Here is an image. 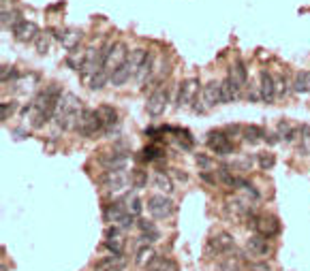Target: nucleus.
<instances>
[{
  "label": "nucleus",
  "instance_id": "nucleus-42",
  "mask_svg": "<svg viewBox=\"0 0 310 271\" xmlns=\"http://www.w3.org/2000/svg\"><path fill=\"white\" fill-rule=\"evenodd\" d=\"M126 207H128V211H131L133 216H139L143 211V203H141V199H139V197H126Z\"/></svg>",
  "mask_w": 310,
  "mask_h": 271
},
{
  "label": "nucleus",
  "instance_id": "nucleus-27",
  "mask_svg": "<svg viewBox=\"0 0 310 271\" xmlns=\"http://www.w3.org/2000/svg\"><path fill=\"white\" fill-rule=\"evenodd\" d=\"M101 113H103V120H105V133H111L114 126H118V111L109 105H103Z\"/></svg>",
  "mask_w": 310,
  "mask_h": 271
},
{
  "label": "nucleus",
  "instance_id": "nucleus-37",
  "mask_svg": "<svg viewBox=\"0 0 310 271\" xmlns=\"http://www.w3.org/2000/svg\"><path fill=\"white\" fill-rule=\"evenodd\" d=\"M257 162H259V167L263 171H270L276 165V156L270 154V152H261V154H257Z\"/></svg>",
  "mask_w": 310,
  "mask_h": 271
},
{
  "label": "nucleus",
  "instance_id": "nucleus-36",
  "mask_svg": "<svg viewBox=\"0 0 310 271\" xmlns=\"http://www.w3.org/2000/svg\"><path fill=\"white\" fill-rule=\"evenodd\" d=\"M146 184H148V173L146 171H131V186L133 188H137V190H141V188H146Z\"/></svg>",
  "mask_w": 310,
  "mask_h": 271
},
{
  "label": "nucleus",
  "instance_id": "nucleus-8",
  "mask_svg": "<svg viewBox=\"0 0 310 271\" xmlns=\"http://www.w3.org/2000/svg\"><path fill=\"white\" fill-rule=\"evenodd\" d=\"M167 102H169V88L158 85V88L150 94V99L146 102V111L152 118H158L165 113V109H167Z\"/></svg>",
  "mask_w": 310,
  "mask_h": 271
},
{
  "label": "nucleus",
  "instance_id": "nucleus-7",
  "mask_svg": "<svg viewBox=\"0 0 310 271\" xmlns=\"http://www.w3.org/2000/svg\"><path fill=\"white\" fill-rule=\"evenodd\" d=\"M206 145L218 156H229L235 152V145L231 143V137L227 135V131H210L206 137Z\"/></svg>",
  "mask_w": 310,
  "mask_h": 271
},
{
  "label": "nucleus",
  "instance_id": "nucleus-13",
  "mask_svg": "<svg viewBox=\"0 0 310 271\" xmlns=\"http://www.w3.org/2000/svg\"><path fill=\"white\" fill-rule=\"evenodd\" d=\"M259 90H261V101L267 102V105L278 99L276 77L270 73V70H261V73H259Z\"/></svg>",
  "mask_w": 310,
  "mask_h": 271
},
{
  "label": "nucleus",
  "instance_id": "nucleus-15",
  "mask_svg": "<svg viewBox=\"0 0 310 271\" xmlns=\"http://www.w3.org/2000/svg\"><path fill=\"white\" fill-rule=\"evenodd\" d=\"M201 101H203V105H206L207 109H212V107L221 105V102H223L221 84H216V81H210V84L203 85V90H201Z\"/></svg>",
  "mask_w": 310,
  "mask_h": 271
},
{
  "label": "nucleus",
  "instance_id": "nucleus-11",
  "mask_svg": "<svg viewBox=\"0 0 310 271\" xmlns=\"http://www.w3.org/2000/svg\"><path fill=\"white\" fill-rule=\"evenodd\" d=\"M246 250L253 254L255 258H267L272 254V246H270V239L259 233H253V235L246 239Z\"/></svg>",
  "mask_w": 310,
  "mask_h": 271
},
{
  "label": "nucleus",
  "instance_id": "nucleus-22",
  "mask_svg": "<svg viewBox=\"0 0 310 271\" xmlns=\"http://www.w3.org/2000/svg\"><path fill=\"white\" fill-rule=\"evenodd\" d=\"M276 133L280 135V139L285 141V143H293V141L297 139V135H299V128H295L293 124H289L287 120H280V122H278Z\"/></svg>",
  "mask_w": 310,
  "mask_h": 271
},
{
  "label": "nucleus",
  "instance_id": "nucleus-35",
  "mask_svg": "<svg viewBox=\"0 0 310 271\" xmlns=\"http://www.w3.org/2000/svg\"><path fill=\"white\" fill-rule=\"evenodd\" d=\"M21 21L19 11H2V28H11L13 30Z\"/></svg>",
  "mask_w": 310,
  "mask_h": 271
},
{
  "label": "nucleus",
  "instance_id": "nucleus-41",
  "mask_svg": "<svg viewBox=\"0 0 310 271\" xmlns=\"http://www.w3.org/2000/svg\"><path fill=\"white\" fill-rule=\"evenodd\" d=\"M15 109H17V102H15V101H4V102H0V118H2V122H7L9 116H13Z\"/></svg>",
  "mask_w": 310,
  "mask_h": 271
},
{
  "label": "nucleus",
  "instance_id": "nucleus-2",
  "mask_svg": "<svg viewBox=\"0 0 310 271\" xmlns=\"http://www.w3.org/2000/svg\"><path fill=\"white\" fill-rule=\"evenodd\" d=\"M79 113H82V107H79L77 96L75 94H62L53 120H56L58 128H62V131H75V128H77Z\"/></svg>",
  "mask_w": 310,
  "mask_h": 271
},
{
  "label": "nucleus",
  "instance_id": "nucleus-29",
  "mask_svg": "<svg viewBox=\"0 0 310 271\" xmlns=\"http://www.w3.org/2000/svg\"><path fill=\"white\" fill-rule=\"evenodd\" d=\"M107 81H109V73H107L105 68L96 70L92 75V79H90V90H103L107 85Z\"/></svg>",
  "mask_w": 310,
  "mask_h": 271
},
{
  "label": "nucleus",
  "instance_id": "nucleus-6",
  "mask_svg": "<svg viewBox=\"0 0 310 271\" xmlns=\"http://www.w3.org/2000/svg\"><path fill=\"white\" fill-rule=\"evenodd\" d=\"M248 226L255 233L267 237V239H272V237H276L278 233H280V222H278L276 216H259V214L250 216V218H248Z\"/></svg>",
  "mask_w": 310,
  "mask_h": 271
},
{
  "label": "nucleus",
  "instance_id": "nucleus-33",
  "mask_svg": "<svg viewBox=\"0 0 310 271\" xmlns=\"http://www.w3.org/2000/svg\"><path fill=\"white\" fill-rule=\"evenodd\" d=\"M299 135H302V143H299V154L310 156V126L302 124L299 126Z\"/></svg>",
  "mask_w": 310,
  "mask_h": 271
},
{
  "label": "nucleus",
  "instance_id": "nucleus-43",
  "mask_svg": "<svg viewBox=\"0 0 310 271\" xmlns=\"http://www.w3.org/2000/svg\"><path fill=\"white\" fill-rule=\"evenodd\" d=\"M137 226H139V231H141V233H158L156 226H154V222L152 220H146V218H139L137 220Z\"/></svg>",
  "mask_w": 310,
  "mask_h": 271
},
{
  "label": "nucleus",
  "instance_id": "nucleus-21",
  "mask_svg": "<svg viewBox=\"0 0 310 271\" xmlns=\"http://www.w3.org/2000/svg\"><path fill=\"white\" fill-rule=\"evenodd\" d=\"M152 75H154V56H152V51H150L148 58H146V60H143V64H141V68L137 70L135 79L139 81V84H148V81L152 79Z\"/></svg>",
  "mask_w": 310,
  "mask_h": 271
},
{
  "label": "nucleus",
  "instance_id": "nucleus-31",
  "mask_svg": "<svg viewBox=\"0 0 310 271\" xmlns=\"http://www.w3.org/2000/svg\"><path fill=\"white\" fill-rule=\"evenodd\" d=\"M19 77H21V75H19V70L15 68V67L2 64V68H0V79H2L4 85H7L9 81H13V84H15V81H19Z\"/></svg>",
  "mask_w": 310,
  "mask_h": 271
},
{
  "label": "nucleus",
  "instance_id": "nucleus-17",
  "mask_svg": "<svg viewBox=\"0 0 310 271\" xmlns=\"http://www.w3.org/2000/svg\"><path fill=\"white\" fill-rule=\"evenodd\" d=\"M11 32H13V36H15V39H17V41H21V43L34 41L36 36L41 34V32H39V28H36V26L32 24V21H26V19H21L19 24L15 26V28L11 30Z\"/></svg>",
  "mask_w": 310,
  "mask_h": 271
},
{
  "label": "nucleus",
  "instance_id": "nucleus-46",
  "mask_svg": "<svg viewBox=\"0 0 310 271\" xmlns=\"http://www.w3.org/2000/svg\"><path fill=\"white\" fill-rule=\"evenodd\" d=\"M265 141H267V143H270V145H276V143H280V135H278V133H267L265 135Z\"/></svg>",
  "mask_w": 310,
  "mask_h": 271
},
{
  "label": "nucleus",
  "instance_id": "nucleus-39",
  "mask_svg": "<svg viewBox=\"0 0 310 271\" xmlns=\"http://www.w3.org/2000/svg\"><path fill=\"white\" fill-rule=\"evenodd\" d=\"M105 248L111 254H122V250H124V241H122L120 237H107V239H105Z\"/></svg>",
  "mask_w": 310,
  "mask_h": 271
},
{
  "label": "nucleus",
  "instance_id": "nucleus-25",
  "mask_svg": "<svg viewBox=\"0 0 310 271\" xmlns=\"http://www.w3.org/2000/svg\"><path fill=\"white\" fill-rule=\"evenodd\" d=\"M293 92L297 94H306L310 92V70H299L293 79Z\"/></svg>",
  "mask_w": 310,
  "mask_h": 271
},
{
  "label": "nucleus",
  "instance_id": "nucleus-44",
  "mask_svg": "<svg viewBox=\"0 0 310 271\" xmlns=\"http://www.w3.org/2000/svg\"><path fill=\"white\" fill-rule=\"evenodd\" d=\"M246 99H248L250 102L261 101V90H259V85H253V84H250V85H248V92H246Z\"/></svg>",
  "mask_w": 310,
  "mask_h": 271
},
{
  "label": "nucleus",
  "instance_id": "nucleus-14",
  "mask_svg": "<svg viewBox=\"0 0 310 271\" xmlns=\"http://www.w3.org/2000/svg\"><path fill=\"white\" fill-rule=\"evenodd\" d=\"M221 90H223V102H235L242 96L244 85L240 84L238 79H233L231 75H227V77L221 81Z\"/></svg>",
  "mask_w": 310,
  "mask_h": 271
},
{
  "label": "nucleus",
  "instance_id": "nucleus-32",
  "mask_svg": "<svg viewBox=\"0 0 310 271\" xmlns=\"http://www.w3.org/2000/svg\"><path fill=\"white\" fill-rule=\"evenodd\" d=\"M148 271H178V265L171 261V258H156L148 267Z\"/></svg>",
  "mask_w": 310,
  "mask_h": 271
},
{
  "label": "nucleus",
  "instance_id": "nucleus-4",
  "mask_svg": "<svg viewBox=\"0 0 310 271\" xmlns=\"http://www.w3.org/2000/svg\"><path fill=\"white\" fill-rule=\"evenodd\" d=\"M235 250V241L233 237L229 235V233H216V235H212L210 239L206 243V256L210 258H223V256H229Z\"/></svg>",
  "mask_w": 310,
  "mask_h": 271
},
{
  "label": "nucleus",
  "instance_id": "nucleus-3",
  "mask_svg": "<svg viewBox=\"0 0 310 271\" xmlns=\"http://www.w3.org/2000/svg\"><path fill=\"white\" fill-rule=\"evenodd\" d=\"M75 133H79V137H96L99 133H105V120H103V113L101 109H90L86 107L79 113V120H77V128Z\"/></svg>",
  "mask_w": 310,
  "mask_h": 271
},
{
  "label": "nucleus",
  "instance_id": "nucleus-1",
  "mask_svg": "<svg viewBox=\"0 0 310 271\" xmlns=\"http://www.w3.org/2000/svg\"><path fill=\"white\" fill-rule=\"evenodd\" d=\"M60 99H62V90L58 84H52L43 92H39V96L32 101V109H34V116H32V122H30L32 128L39 131V128H43L50 120H53Z\"/></svg>",
  "mask_w": 310,
  "mask_h": 271
},
{
  "label": "nucleus",
  "instance_id": "nucleus-12",
  "mask_svg": "<svg viewBox=\"0 0 310 271\" xmlns=\"http://www.w3.org/2000/svg\"><path fill=\"white\" fill-rule=\"evenodd\" d=\"M126 60H128V45L126 43H111V51H109V56H107L105 70L111 75L120 64H124Z\"/></svg>",
  "mask_w": 310,
  "mask_h": 271
},
{
  "label": "nucleus",
  "instance_id": "nucleus-48",
  "mask_svg": "<svg viewBox=\"0 0 310 271\" xmlns=\"http://www.w3.org/2000/svg\"><path fill=\"white\" fill-rule=\"evenodd\" d=\"M199 177H201L203 182H207V184H216V175H210L207 171H201V173H199Z\"/></svg>",
  "mask_w": 310,
  "mask_h": 271
},
{
  "label": "nucleus",
  "instance_id": "nucleus-16",
  "mask_svg": "<svg viewBox=\"0 0 310 271\" xmlns=\"http://www.w3.org/2000/svg\"><path fill=\"white\" fill-rule=\"evenodd\" d=\"M101 165H103L107 171H126L128 156L124 152H109V154L101 156Z\"/></svg>",
  "mask_w": 310,
  "mask_h": 271
},
{
  "label": "nucleus",
  "instance_id": "nucleus-49",
  "mask_svg": "<svg viewBox=\"0 0 310 271\" xmlns=\"http://www.w3.org/2000/svg\"><path fill=\"white\" fill-rule=\"evenodd\" d=\"M250 271H272V269L265 263H253L250 265Z\"/></svg>",
  "mask_w": 310,
  "mask_h": 271
},
{
  "label": "nucleus",
  "instance_id": "nucleus-24",
  "mask_svg": "<svg viewBox=\"0 0 310 271\" xmlns=\"http://www.w3.org/2000/svg\"><path fill=\"white\" fill-rule=\"evenodd\" d=\"M265 131L261 126H255V124H250V126H244V133H242V137L246 143H250V145H255V143H259V141H265Z\"/></svg>",
  "mask_w": 310,
  "mask_h": 271
},
{
  "label": "nucleus",
  "instance_id": "nucleus-34",
  "mask_svg": "<svg viewBox=\"0 0 310 271\" xmlns=\"http://www.w3.org/2000/svg\"><path fill=\"white\" fill-rule=\"evenodd\" d=\"M165 158V152L158 148V145H148V148H143V160L148 162H158Z\"/></svg>",
  "mask_w": 310,
  "mask_h": 271
},
{
  "label": "nucleus",
  "instance_id": "nucleus-20",
  "mask_svg": "<svg viewBox=\"0 0 310 271\" xmlns=\"http://www.w3.org/2000/svg\"><path fill=\"white\" fill-rule=\"evenodd\" d=\"M56 39L62 43L64 50L73 51L75 47L79 45V41H82V32H77V30H60V32L56 34Z\"/></svg>",
  "mask_w": 310,
  "mask_h": 271
},
{
  "label": "nucleus",
  "instance_id": "nucleus-40",
  "mask_svg": "<svg viewBox=\"0 0 310 271\" xmlns=\"http://www.w3.org/2000/svg\"><path fill=\"white\" fill-rule=\"evenodd\" d=\"M289 85H293V84H289V79L285 77V75H278V77H276V92H278V96H280V99L289 96V92H291Z\"/></svg>",
  "mask_w": 310,
  "mask_h": 271
},
{
  "label": "nucleus",
  "instance_id": "nucleus-18",
  "mask_svg": "<svg viewBox=\"0 0 310 271\" xmlns=\"http://www.w3.org/2000/svg\"><path fill=\"white\" fill-rule=\"evenodd\" d=\"M244 258H246L244 254L235 248L229 256H223V261L216 265V271H246L244 265H242Z\"/></svg>",
  "mask_w": 310,
  "mask_h": 271
},
{
  "label": "nucleus",
  "instance_id": "nucleus-9",
  "mask_svg": "<svg viewBox=\"0 0 310 271\" xmlns=\"http://www.w3.org/2000/svg\"><path fill=\"white\" fill-rule=\"evenodd\" d=\"M101 184L109 192H122L131 184V175H126L124 171H105L101 175Z\"/></svg>",
  "mask_w": 310,
  "mask_h": 271
},
{
  "label": "nucleus",
  "instance_id": "nucleus-23",
  "mask_svg": "<svg viewBox=\"0 0 310 271\" xmlns=\"http://www.w3.org/2000/svg\"><path fill=\"white\" fill-rule=\"evenodd\" d=\"M156 252H154L152 246H141L135 254V265H139V267H150L154 261H156Z\"/></svg>",
  "mask_w": 310,
  "mask_h": 271
},
{
  "label": "nucleus",
  "instance_id": "nucleus-30",
  "mask_svg": "<svg viewBox=\"0 0 310 271\" xmlns=\"http://www.w3.org/2000/svg\"><path fill=\"white\" fill-rule=\"evenodd\" d=\"M154 184H156V188L160 192H171L173 190V182H171V175H167V173H156L154 175Z\"/></svg>",
  "mask_w": 310,
  "mask_h": 271
},
{
  "label": "nucleus",
  "instance_id": "nucleus-19",
  "mask_svg": "<svg viewBox=\"0 0 310 271\" xmlns=\"http://www.w3.org/2000/svg\"><path fill=\"white\" fill-rule=\"evenodd\" d=\"M131 77H135V73H133V68H131V64H128V60L124 64H120L114 73L109 75V84L114 85V88H120V85H124Z\"/></svg>",
  "mask_w": 310,
  "mask_h": 271
},
{
  "label": "nucleus",
  "instance_id": "nucleus-10",
  "mask_svg": "<svg viewBox=\"0 0 310 271\" xmlns=\"http://www.w3.org/2000/svg\"><path fill=\"white\" fill-rule=\"evenodd\" d=\"M199 96V81L197 79H186L178 85V96H175V107H186Z\"/></svg>",
  "mask_w": 310,
  "mask_h": 271
},
{
  "label": "nucleus",
  "instance_id": "nucleus-47",
  "mask_svg": "<svg viewBox=\"0 0 310 271\" xmlns=\"http://www.w3.org/2000/svg\"><path fill=\"white\" fill-rule=\"evenodd\" d=\"M169 175H171V177H175L178 182H186V180H189V175H186V173H182L180 169H171Z\"/></svg>",
  "mask_w": 310,
  "mask_h": 271
},
{
  "label": "nucleus",
  "instance_id": "nucleus-5",
  "mask_svg": "<svg viewBox=\"0 0 310 271\" xmlns=\"http://www.w3.org/2000/svg\"><path fill=\"white\" fill-rule=\"evenodd\" d=\"M146 207L150 211V216H152V218H158V220L171 218V216L175 214V203L171 201L169 197H165V194H152V197H148Z\"/></svg>",
  "mask_w": 310,
  "mask_h": 271
},
{
  "label": "nucleus",
  "instance_id": "nucleus-38",
  "mask_svg": "<svg viewBox=\"0 0 310 271\" xmlns=\"http://www.w3.org/2000/svg\"><path fill=\"white\" fill-rule=\"evenodd\" d=\"M50 45H52V36L45 34V32H41V34L34 39V47H36L39 53H47L50 51Z\"/></svg>",
  "mask_w": 310,
  "mask_h": 271
},
{
  "label": "nucleus",
  "instance_id": "nucleus-26",
  "mask_svg": "<svg viewBox=\"0 0 310 271\" xmlns=\"http://www.w3.org/2000/svg\"><path fill=\"white\" fill-rule=\"evenodd\" d=\"M229 75H231L233 79H238L240 84L244 85H248V70H246V64H244V60H235L233 62V67L229 68Z\"/></svg>",
  "mask_w": 310,
  "mask_h": 271
},
{
  "label": "nucleus",
  "instance_id": "nucleus-28",
  "mask_svg": "<svg viewBox=\"0 0 310 271\" xmlns=\"http://www.w3.org/2000/svg\"><path fill=\"white\" fill-rule=\"evenodd\" d=\"M216 177H218V182L224 184L227 188H235V182H238V177L233 175V171L229 169V167H218L216 169Z\"/></svg>",
  "mask_w": 310,
  "mask_h": 271
},
{
  "label": "nucleus",
  "instance_id": "nucleus-45",
  "mask_svg": "<svg viewBox=\"0 0 310 271\" xmlns=\"http://www.w3.org/2000/svg\"><path fill=\"white\" fill-rule=\"evenodd\" d=\"M195 160H197V165H199L203 171H207V169H210V167H212L210 156H206V154H197V156H195Z\"/></svg>",
  "mask_w": 310,
  "mask_h": 271
}]
</instances>
